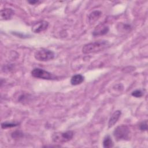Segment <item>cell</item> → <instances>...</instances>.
Returning a JSON list of instances; mask_svg holds the SVG:
<instances>
[{"mask_svg":"<svg viewBox=\"0 0 148 148\" xmlns=\"http://www.w3.org/2000/svg\"><path fill=\"white\" fill-rule=\"evenodd\" d=\"M101 15V12L98 10H95L91 12L88 16V20L89 23L91 24L95 22Z\"/></svg>","mask_w":148,"mask_h":148,"instance_id":"cell-11","label":"cell"},{"mask_svg":"<svg viewBox=\"0 0 148 148\" xmlns=\"http://www.w3.org/2000/svg\"><path fill=\"white\" fill-rule=\"evenodd\" d=\"M34 57L38 61H47L54 58V53L50 50L41 48L35 51L34 53Z\"/></svg>","mask_w":148,"mask_h":148,"instance_id":"cell-2","label":"cell"},{"mask_svg":"<svg viewBox=\"0 0 148 148\" xmlns=\"http://www.w3.org/2000/svg\"><path fill=\"white\" fill-rule=\"evenodd\" d=\"M131 95L133 97H135L136 98H140L143 95V93H142L141 90H135V91H132V92L131 93Z\"/></svg>","mask_w":148,"mask_h":148,"instance_id":"cell-14","label":"cell"},{"mask_svg":"<svg viewBox=\"0 0 148 148\" xmlns=\"http://www.w3.org/2000/svg\"><path fill=\"white\" fill-rule=\"evenodd\" d=\"M84 81V76L80 74H76L73 75L71 79V83L72 85L76 86L81 84Z\"/></svg>","mask_w":148,"mask_h":148,"instance_id":"cell-10","label":"cell"},{"mask_svg":"<svg viewBox=\"0 0 148 148\" xmlns=\"http://www.w3.org/2000/svg\"><path fill=\"white\" fill-rule=\"evenodd\" d=\"M18 125L17 123H3L1 124V127L2 128H10L13 127Z\"/></svg>","mask_w":148,"mask_h":148,"instance_id":"cell-13","label":"cell"},{"mask_svg":"<svg viewBox=\"0 0 148 148\" xmlns=\"http://www.w3.org/2000/svg\"><path fill=\"white\" fill-rule=\"evenodd\" d=\"M109 45V43L106 40H99L84 45L82 48V52L84 54H90L101 51L104 50Z\"/></svg>","mask_w":148,"mask_h":148,"instance_id":"cell-1","label":"cell"},{"mask_svg":"<svg viewBox=\"0 0 148 148\" xmlns=\"http://www.w3.org/2000/svg\"><path fill=\"white\" fill-rule=\"evenodd\" d=\"M109 31V27L105 24H101L98 25L94 29L92 35L94 36H99L106 34Z\"/></svg>","mask_w":148,"mask_h":148,"instance_id":"cell-7","label":"cell"},{"mask_svg":"<svg viewBox=\"0 0 148 148\" xmlns=\"http://www.w3.org/2000/svg\"><path fill=\"white\" fill-rule=\"evenodd\" d=\"M73 136V132L72 131H68L65 132H56L52 136V140L54 143H62L70 140Z\"/></svg>","mask_w":148,"mask_h":148,"instance_id":"cell-4","label":"cell"},{"mask_svg":"<svg viewBox=\"0 0 148 148\" xmlns=\"http://www.w3.org/2000/svg\"><path fill=\"white\" fill-rule=\"evenodd\" d=\"M49 23L46 21H40L37 22L32 27V31L35 33H39L47 28Z\"/></svg>","mask_w":148,"mask_h":148,"instance_id":"cell-6","label":"cell"},{"mask_svg":"<svg viewBox=\"0 0 148 148\" xmlns=\"http://www.w3.org/2000/svg\"><path fill=\"white\" fill-rule=\"evenodd\" d=\"M28 2V3H29L31 4H32V5L38 3L40 2V1H29Z\"/></svg>","mask_w":148,"mask_h":148,"instance_id":"cell-16","label":"cell"},{"mask_svg":"<svg viewBox=\"0 0 148 148\" xmlns=\"http://www.w3.org/2000/svg\"><path fill=\"white\" fill-rule=\"evenodd\" d=\"M139 128L140 130L141 131H146L147 130V121L145 120L144 121H143L142 123H141L139 125Z\"/></svg>","mask_w":148,"mask_h":148,"instance_id":"cell-15","label":"cell"},{"mask_svg":"<svg viewBox=\"0 0 148 148\" xmlns=\"http://www.w3.org/2000/svg\"><path fill=\"white\" fill-rule=\"evenodd\" d=\"M13 14L14 11L10 8H5L1 10V18L2 20H9L12 17V16Z\"/></svg>","mask_w":148,"mask_h":148,"instance_id":"cell-9","label":"cell"},{"mask_svg":"<svg viewBox=\"0 0 148 148\" xmlns=\"http://www.w3.org/2000/svg\"><path fill=\"white\" fill-rule=\"evenodd\" d=\"M103 146L105 148H109L113 146V143L109 135H106L103 140Z\"/></svg>","mask_w":148,"mask_h":148,"instance_id":"cell-12","label":"cell"},{"mask_svg":"<svg viewBox=\"0 0 148 148\" xmlns=\"http://www.w3.org/2000/svg\"><path fill=\"white\" fill-rule=\"evenodd\" d=\"M31 75L34 77L46 80H53L56 78V77L51 73L44 69L38 68H34L31 71Z\"/></svg>","mask_w":148,"mask_h":148,"instance_id":"cell-5","label":"cell"},{"mask_svg":"<svg viewBox=\"0 0 148 148\" xmlns=\"http://www.w3.org/2000/svg\"><path fill=\"white\" fill-rule=\"evenodd\" d=\"M129 128L125 125H121L117 127L113 131V136L117 140H127L129 138Z\"/></svg>","mask_w":148,"mask_h":148,"instance_id":"cell-3","label":"cell"},{"mask_svg":"<svg viewBox=\"0 0 148 148\" xmlns=\"http://www.w3.org/2000/svg\"><path fill=\"white\" fill-rule=\"evenodd\" d=\"M121 114V112L119 110H117L115 111L112 114L111 117L109 119V122H108L109 128H111L117 122V121L119 119Z\"/></svg>","mask_w":148,"mask_h":148,"instance_id":"cell-8","label":"cell"}]
</instances>
